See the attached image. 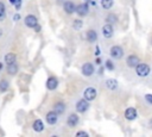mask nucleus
<instances>
[{"mask_svg": "<svg viewBox=\"0 0 152 137\" xmlns=\"http://www.w3.org/2000/svg\"><path fill=\"white\" fill-rule=\"evenodd\" d=\"M134 69H135V74L138 76H140V77H146L151 73V68L146 63H139Z\"/></svg>", "mask_w": 152, "mask_h": 137, "instance_id": "obj_1", "label": "nucleus"}, {"mask_svg": "<svg viewBox=\"0 0 152 137\" xmlns=\"http://www.w3.org/2000/svg\"><path fill=\"white\" fill-rule=\"evenodd\" d=\"M109 55L114 60H121L124 57V49L120 45H113L109 49Z\"/></svg>", "mask_w": 152, "mask_h": 137, "instance_id": "obj_2", "label": "nucleus"}, {"mask_svg": "<svg viewBox=\"0 0 152 137\" xmlns=\"http://www.w3.org/2000/svg\"><path fill=\"white\" fill-rule=\"evenodd\" d=\"M81 73H82V75H84V76H91V75L95 73V67H94V64L90 63V62H86V63L81 67Z\"/></svg>", "mask_w": 152, "mask_h": 137, "instance_id": "obj_3", "label": "nucleus"}, {"mask_svg": "<svg viewBox=\"0 0 152 137\" xmlns=\"http://www.w3.org/2000/svg\"><path fill=\"white\" fill-rule=\"evenodd\" d=\"M75 108H76V111H77L78 113H84V112H87L88 108H89V101H88L87 99H80V100L76 102Z\"/></svg>", "mask_w": 152, "mask_h": 137, "instance_id": "obj_4", "label": "nucleus"}, {"mask_svg": "<svg viewBox=\"0 0 152 137\" xmlns=\"http://www.w3.org/2000/svg\"><path fill=\"white\" fill-rule=\"evenodd\" d=\"M78 17H86L89 13V4L88 2H83L76 6V12H75Z\"/></svg>", "mask_w": 152, "mask_h": 137, "instance_id": "obj_5", "label": "nucleus"}, {"mask_svg": "<svg viewBox=\"0 0 152 137\" xmlns=\"http://www.w3.org/2000/svg\"><path fill=\"white\" fill-rule=\"evenodd\" d=\"M24 23H25V25H26L27 27L34 29V27L38 25V19H37V17L33 15V14H27V15L25 17V19H24Z\"/></svg>", "mask_w": 152, "mask_h": 137, "instance_id": "obj_6", "label": "nucleus"}, {"mask_svg": "<svg viewBox=\"0 0 152 137\" xmlns=\"http://www.w3.org/2000/svg\"><path fill=\"white\" fill-rule=\"evenodd\" d=\"M96 95H97V92H96V89L94 87H87L84 89V92H83V96L88 101H93L96 98Z\"/></svg>", "mask_w": 152, "mask_h": 137, "instance_id": "obj_7", "label": "nucleus"}, {"mask_svg": "<svg viewBox=\"0 0 152 137\" xmlns=\"http://www.w3.org/2000/svg\"><path fill=\"white\" fill-rule=\"evenodd\" d=\"M58 113L57 112H55L53 110L52 111H49L46 114H45V120H46V123L49 124V125H55L56 123H57V120H58Z\"/></svg>", "mask_w": 152, "mask_h": 137, "instance_id": "obj_8", "label": "nucleus"}, {"mask_svg": "<svg viewBox=\"0 0 152 137\" xmlns=\"http://www.w3.org/2000/svg\"><path fill=\"white\" fill-rule=\"evenodd\" d=\"M101 31H102V35H103L104 38H112L113 35H114V27H113V25L109 24V23L104 24V25L102 26V30H101Z\"/></svg>", "mask_w": 152, "mask_h": 137, "instance_id": "obj_9", "label": "nucleus"}, {"mask_svg": "<svg viewBox=\"0 0 152 137\" xmlns=\"http://www.w3.org/2000/svg\"><path fill=\"white\" fill-rule=\"evenodd\" d=\"M139 63H140V58H139L137 55H129V56L126 58V64H127V67H129V68H135Z\"/></svg>", "mask_w": 152, "mask_h": 137, "instance_id": "obj_10", "label": "nucleus"}, {"mask_svg": "<svg viewBox=\"0 0 152 137\" xmlns=\"http://www.w3.org/2000/svg\"><path fill=\"white\" fill-rule=\"evenodd\" d=\"M63 10L66 14H74L76 12V5H75V2L68 0L63 4Z\"/></svg>", "mask_w": 152, "mask_h": 137, "instance_id": "obj_11", "label": "nucleus"}, {"mask_svg": "<svg viewBox=\"0 0 152 137\" xmlns=\"http://www.w3.org/2000/svg\"><path fill=\"white\" fill-rule=\"evenodd\" d=\"M124 116H125V118H126L127 120H134V119L138 117V112H137V110H135L134 107H127V108L125 110Z\"/></svg>", "mask_w": 152, "mask_h": 137, "instance_id": "obj_12", "label": "nucleus"}, {"mask_svg": "<svg viewBox=\"0 0 152 137\" xmlns=\"http://www.w3.org/2000/svg\"><path fill=\"white\" fill-rule=\"evenodd\" d=\"M78 122H80V118L76 113H70L66 118V125L69 127H75L78 124Z\"/></svg>", "mask_w": 152, "mask_h": 137, "instance_id": "obj_13", "label": "nucleus"}, {"mask_svg": "<svg viewBox=\"0 0 152 137\" xmlns=\"http://www.w3.org/2000/svg\"><path fill=\"white\" fill-rule=\"evenodd\" d=\"M46 88L49 91H55L57 87H58V80L56 76H50L48 80H46V83H45Z\"/></svg>", "mask_w": 152, "mask_h": 137, "instance_id": "obj_14", "label": "nucleus"}, {"mask_svg": "<svg viewBox=\"0 0 152 137\" xmlns=\"http://www.w3.org/2000/svg\"><path fill=\"white\" fill-rule=\"evenodd\" d=\"M86 39H87V42H89V43H95V42L97 41V32H96L95 30H93V29L88 30V31L86 32Z\"/></svg>", "mask_w": 152, "mask_h": 137, "instance_id": "obj_15", "label": "nucleus"}, {"mask_svg": "<svg viewBox=\"0 0 152 137\" xmlns=\"http://www.w3.org/2000/svg\"><path fill=\"white\" fill-rule=\"evenodd\" d=\"M52 110H53L55 112H57L58 114H63V113L65 112L66 107H65V104H64L63 101H57V102H55V104H53Z\"/></svg>", "mask_w": 152, "mask_h": 137, "instance_id": "obj_16", "label": "nucleus"}, {"mask_svg": "<svg viewBox=\"0 0 152 137\" xmlns=\"http://www.w3.org/2000/svg\"><path fill=\"white\" fill-rule=\"evenodd\" d=\"M104 85H106L107 89H109V91H116L118 87H119V83H118V81L115 79H107Z\"/></svg>", "mask_w": 152, "mask_h": 137, "instance_id": "obj_17", "label": "nucleus"}, {"mask_svg": "<svg viewBox=\"0 0 152 137\" xmlns=\"http://www.w3.org/2000/svg\"><path fill=\"white\" fill-rule=\"evenodd\" d=\"M32 129H33L36 132H42V131H44L45 126H44L43 120H42V119H36V120L33 122V124H32Z\"/></svg>", "mask_w": 152, "mask_h": 137, "instance_id": "obj_18", "label": "nucleus"}, {"mask_svg": "<svg viewBox=\"0 0 152 137\" xmlns=\"http://www.w3.org/2000/svg\"><path fill=\"white\" fill-rule=\"evenodd\" d=\"M15 60H17V55L14 52H7L4 57V61L6 64H12V63H15Z\"/></svg>", "mask_w": 152, "mask_h": 137, "instance_id": "obj_19", "label": "nucleus"}, {"mask_svg": "<svg viewBox=\"0 0 152 137\" xmlns=\"http://www.w3.org/2000/svg\"><path fill=\"white\" fill-rule=\"evenodd\" d=\"M6 71H7V74H10V75H15V74L18 73V66H17L15 63H12V64H7Z\"/></svg>", "mask_w": 152, "mask_h": 137, "instance_id": "obj_20", "label": "nucleus"}, {"mask_svg": "<svg viewBox=\"0 0 152 137\" xmlns=\"http://www.w3.org/2000/svg\"><path fill=\"white\" fill-rule=\"evenodd\" d=\"M100 4H101V6H102V8H104V10H109V8L113 7V5H114V0H101Z\"/></svg>", "mask_w": 152, "mask_h": 137, "instance_id": "obj_21", "label": "nucleus"}, {"mask_svg": "<svg viewBox=\"0 0 152 137\" xmlns=\"http://www.w3.org/2000/svg\"><path fill=\"white\" fill-rule=\"evenodd\" d=\"M8 88H10V82L7 80H5V79L0 80V92L4 93L6 91H8Z\"/></svg>", "mask_w": 152, "mask_h": 137, "instance_id": "obj_22", "label": "nucleus"}, {"mask_svg": "<svg viewBox=\"0 0 152 137\" xmlns=\"http://www.w3.org/2000/svg\"><path fill=\"white\" fill-rule=\"evenodd\" d=\"M106 21L109 23V24H112V25H114L115 23H118V17H116V14L109 13V14L106 17Z\"/></svg>", "mask_w": 152, "mask_h": 137, "instance_id": "obj_23", "label": "nucleus"}, {"mask_svg": "<svg viewBox=\"0 0 152 137\" xmlns=\"http://www.w3.org/2000/svg\"><path fill=\"white\" fill-rule=\"evenodd\" d=\"M104 68H106L107 70H109V71H113V70L115 69V66H114L113 61L108 58V60H106V61H104Z\"/></svg>", "mask_w": 152, "mask_h": 137, "instance_id": "obj_24", "label": "nucleus"}, {"mask_svg": "<svg viewBox=\"0 0 152 137\" xmlns=\"http://www.w3.org/2000/svg\"><path fill=\"white\" fill-rule=\"evenodd\" d=\"M5 17H6V7H5V4L0 1V21L4 20Z\"/></svg>", "mask_w": 152, "mask_h": 137, "instance_id": "obj_25", "label": "nucleus"}, {"mask_svg": "<svg viewBox=\"0 0 152 137\" xmlns=\"http://www.w3.org/2000/svg\"><path fill=\"white\" fill-rule=\"evenodd\" d=\"M82 26H83V21H82L81 19H75V20L72 21V27H74L75 30H81Z\"/></svg>", "mask_w": 152, "mask_h": 137, "instance_id": "obj_26", "label": "nucleus"}, {"mask_svg": "<svg viewBox=\"0 0 152 137\" xmlns=\"http://www.w3.org/2000/svg\"><path fill=\"white\" fill-rule=\"evenodd\" d=\"M75 136H76V137H88V136H89V133H88V132H86V131H77Z\"/></svg>", "mask_w": 152, "mask_h": 137, "instance_id": "obj_27", "label": "nucleus"}, {"mask_svg": "<svg viewBox=\"0 0 152 137\" xmlns=\"http://www.w3.org/2000/svg\"><path fill=\"white\" fill-rule=\"evenodd\" d=\"M145 100L150 105H152V94H145Z\"/></svg>", "mask_w": 152, "mask_h": 137, "instance_id": "obj_28", "label": "nucleus"}, {"mask_svg": "<svg viewBox=\"0 0 152 137\" xmlns=\"http://www.w3.org/2000/svg\"><path fill=\"white\" fill-rule=\"evenodd\" d=\"M14 6H15V8H17V10H19V8L21 7V0H15Z\"/></svg>", "mask_w": 152, "mask_h": 137, "instance_id": "obj_29", "label": "nucleus"}, {"mask_svg": "<svg viewBox=\"0 0 152 137\" xmlns=\"http://www.w3.org/2000/svg\"><path fill=\"white\" fill-rule=\"evenodd\" d=\"M101 54V50H100V46L99 45H96V48H95V55L96 56H99Z\"/></svg>", "mask_w": 152, "mask_h": 137, "instance_id": "obj_30", "label": "nucleus"}, {"mask_svg": "<svg viewBox=\"0 0 152 137\" xmlns=\"http://www.w3.org/2000/svg\"><path fill=\"white\" fill-rule=\"evenodd\" d=\"M19 19H20V14H18V13H15V14L13 15V20H14V21H18Z\"/></svg>", "mask_w": 152, "mask_h": 137, "instance_id": "obj_31", "label": "nucleus"}, {"mask_svg": "<svg viewBox=\"0 0 152 137\" xmlns=\"http://www.w3.org/2000/svg\"><path fill=\"white\" fill-rule=\"evenodd\" d=\"M95 63L99 64V66H101V64H102V60H101V57H97V58L95 60Z\"/></svg>", "mask_w": 152, "mask_h": 137, "instance_id": "obj_32", "label": "nucleus"}, {"mask_svg": "<svg viewBox=\"0 0 152 137\" xmlns=\"http://www.w3.org/2000/svg\"><path fill=\"white\" fill-rule=\"evenodd\" d=\"M97 74H99V75H102V74H103V67L100 66V68H99V70H97Z\"/></svg>", "mask_w": 152, "mask_h": 137, "instance_id": "obj_33", "label": "nucleus"}, {"mask_svg": "<svg viewBox=\"0 0 152 137\" xmlns=\"http://www.w3.org/2000/svg\"><path fill=\"white\" fill-rule=\"evenodd\" d=\"M34 30H36L37 32H39V31H40V26H39V24H38V25H37V26L34 27Z\"/></svg>", "mask_w": 152, "mask_h": 137, "instance_id": "obj_34", "label": "nucleus"}, {"mask_svg": "<svg viewBox=\"0 0 152 137\" xmlns=\"http://www.w3.org/2000/svg\"><path fill=\"white\" fill-rule=\"evenodd\" d=\"M90 5H91V6H95V5H96V2H95L94 0H91V1H90Z\"/></svg>", "mask_w": 152, "mask_h": 137, "instance_id": "obj_35", "label": "nucleus"}, {"mask_svg": "<svg viewBox=\"0 0 152 137\" xmlns=\"http://www.w3.org/2000/svg\"><path fill=\"white\" fill-rule=\"evenodd\" d=\"M148 124H150V127H151V129H152V118H151V119H150V122H148Z\"/></svg>", "mask_w": 152, "mask_h": 137, "instance_id": "obj_36", "label": "nucleus"}, {"mask_svg": "<svg viewBox=\"0 0 152 137\" xmlns=\"http://www.w3.org/2000/svg\"><path fill=\"white\" fill-rule=\"evenodd\" d=\"M10 2H11V4H13V5H14V4H15V0H10Z\"/></svg>", "mask_w": 152, "mask_h": 137, "instance_id": "obj_37", "label": "nucleus"}, {"mask_svg": "<svg viewBox=\"0 0 152 137\" xmlns=\"http://www.w3.org/2000/svg\"><path fill=\"white\" fill-rule=\"evenodd\" d=\"M2 67H4V64H2V63H1V62H0V70H1V69H2Z\"/></svg>", "mask_w": 152, "mask_h": 137, "instance_id": "obj_38", "label": "nucleus"}, {"mask_svg": "<svg viewBox=\"0 0 152 137\" xmlns=\"http://www.w3.org/2000/svg\"><path fill=\"white\" fill-rule=\"evenodd\" d=\"M1 36H2V29L0 27V37H1Z\"/></svg>", "mask_w": 152, "mask_h": 137, "instance_id": "obj_39", "label": "nucleus"}, {"mask_svg": "<svg viewBox=\"0 0 152 137\" xmlns=\"http://www.w3.org/2000/svg\"><path fill=\"white\" fill-rule=\"evenodd\" d=\"M84 1H87V0H84Z\"/></svg>", "mask_w": 152, "mask_h": 137, "instance_id": "obj_40", "label": "nucleus"}]
</instances>
